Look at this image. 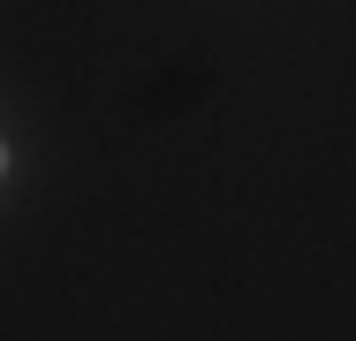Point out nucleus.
I'll return each instance as SVG.
<instances>
[{"label": "nucleus", "mask_w": 356, "mask_h": 341, "mask_svg": "<svg viewBox=\"0 0 356 341\" xmlns=\"http://www.w3.org/2000/svg\"><path fill=\"white\" fill-rule=\"evenodd\" d=\"M0 167H8V152H0Z\"/></svg>", "instance_id": "nucleus-1"}]
</instances>
